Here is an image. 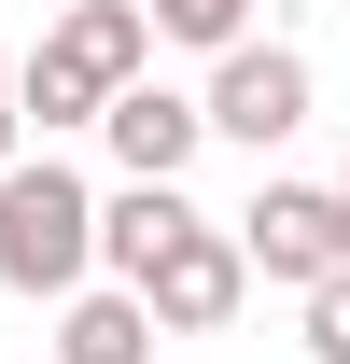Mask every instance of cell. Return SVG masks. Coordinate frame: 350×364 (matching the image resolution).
I'll list each match as a JSON object with an SVG mask.
<instances>
[{"mask_svg":"<svg viewBox=\"0 0 350 364\" xmlns=\"http://www.w3.org/2000/svg\"><path fill=\"white\" fill-rule=\"evenodd\" d=\"M308 127V56L295 43H224V70H211V140H295Z\"/></svg>","mask_w":350,"mask_h":364,"instance_id":"3","label":"cell"},{"mask_svg":"<svg viewBox=\"0 0 350 364\" xmlns=\"http://www.w3.org/2000/svg\"><path fill=\"white\" fill-rule=\"evenodd\" d=\"M85 267H98V196L56 154H14L0 168V294H85Z\"/></svg>","mask_w":350,"mask_h":364,"instance_id":"1","label":"cell"},{"mask_svg":"<svg viewBox=\"0 0 350 364\" xmlns=\"http://www.w3.org/2000/svg\"><path fill=\"white\" fill-rule=\"evenodd\" d=\"M14 127H28V112H14V56H0V168H14Z\"/></svg>","mask_w":350,"mask_h":364,"instance_id":"12","label":"cell"},{"mask_svg":"<svg viewBox=\"0 0 350 364\" xmlns=\"http://www.w3.org/2000/svg\"><path fill=\"white\" fill-rule=\"evenodd\" d=\"M238 252H253V280L322 294V280L350 267V196H336V182H266L253 210H238Z\"/></svg>","mask_w":350,"mask_h":364,"instance_id":"2","label":"cell"},{"mask_svg":"<svg viewBox=\"0 0 350 364\" xmlns=\"http://www.w3.org/2000/svg\"><path fill=\"white\" fill-rule=\"evenodd\" d=\"M182 238H196V210H182V182H127V196H98V267L127 280V294H140L154 267H169Z\"/></svg>","mask_w":350,"mask_h":364,"instance_id":"6","label":"cell"},{"mask_svg":"<svg viewBox=\"0 0 350 364\" xmlns=\"http://www.w3.org/2000/svg\"><path fill=\"white\" fill-rule=\"evenodd\" d=\"M98 140H112V168H127V182H182V168H196V140H211V98H169L154 70H140V85H112Z\"/></svg>","mask_w":350,"mask_h":364,"instance_id":"4","label":"cell"},{"mask_svg":"<svg viewBox=\"0 0 350 364\" xmlns=\"http://www.w3.org/2000/svg\"><path fill=\"white\" fill-rule=\"evenodd\" d=\"M43 43H56V56H85L98 85H140V70H154V14H140V0H70Z\"/></svg>","mask_w":350,"mask_h":364,"instance_id":"8","label":"cell"},{"mask_svg":"<svg viewBox=\"0 0 350 364\" xmlns=\"http://www.w3.org/2000/svg\"><path fill=\"white\" fill-rule=\"evenodd\" d=\"M14 112H28V127L56 140V127H98V112H112V85H98L85 56H56V43H43L28 70H14Z\"/></svg>","mask_w":350,"mask_h":364,"instance_id":"9","label":"cell"},{"mask_svg":"<svg viewBox=\"0 0 350 364\" xmlns=\"http://www.w3.org/2000/svg\"><path fill=\"white\" fill-rule=\"evenodd\" d=\"M140 14H154V43H253V0H140Z\"/></svg>","mask_w":350,"mask_h":364,"instance_id":"10","label":"cell"},{"mask_svg":"<svg viewBox=\"0 0 350 364\" xmlns=\"http://www.w3.org/2000/svg\"><path fill=\"white\" fill-rule=\"evenodd\" d=\"M154 336H169V322H154V294H127V280H112V294H56V364H154Z\"/></svg>","mask_w":350,"mask_h":364,"instance_id":"7","label":"cell"},{"mask_svg":"<svg viewBox=\"0 0 350 364\" xmlns=\"http://www.w3.org/2000/svg\"><path fill=\"white\" fill-rule=\"evenodd\" d=\"M140 294H154V322H169V336H224V322H238V294H253V252H238L224 225H196L169 267L140 280Z\"/></svg>","mask_w":350,"mask_h":364,"instance_id":"5","label":"cell"},{"mask_svg":"<svg viewBox=\"0 0 350 364\" xmlns=\"http://www.w3.org/2000/svg\"><path fill=\"white\" fill-rule=\"evenodd\" d=\"M336 196H350V182H336Z\"/></svg>","mask_w":350,"mask_h":364,"instance_id":"13","label":"cell"},{"mask_svg":"<svg viewBox=\"0 0 350 364\" xmlns=\"http://www.w3.org/2000/svg\"><path fill=\"white\" fill-rule=\"evenodd\" d=\"M308 350H322V364H350V267L308 294Z\"/></svg>","mask_w":350,"mask_h":364,"instance_id":"11","label":"cell"}]
</instances>
